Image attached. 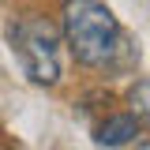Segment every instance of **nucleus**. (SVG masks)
<instances>
[{"label":"nucleus","instance_id":"nucleus-2","mask_svg":"<svg viewBox=\"0 0 150 150\" xmlns=\"http://www.w3.org/2000/svg\"><path fill=\"white\" fill-rule=\"evenodd\" d=\"M8 38H11V49H15L23 71L30 75L34 83L53 86L56 79H60V53H56L60 34H56V26L49 23V19H41V15H23V19L11 23Z\"/></svg>","mask_w":150,"mask_h":150},{"label":"nucleus","instance_id":"nucleus-4","mask_svg":"<svg viewBox=\"0 0 150 150\" xmlns=\"http://www.w3.org/2000/svg\"><path fill=\"white\" fill-rule=\"evenodd\" d=\"M139 150H150V143H146V146H139Z\"/></svg>","mask_w":150,"mask_h":150},{"label":"nucleus","instance_id":"nucleus-1","mask_svg":"<svg viewBox=\"0 0 150 150\" xmlns=\"http://www.w3.org/2000/svg\"><path fill=\"white\" fill-rule=\"evenodd\" d=\"M64 38L79 64L101 68L120 53V23L105 0H64Z\"/></svg>","mask_w":150,"mask_h":150},{"label":"nucleus","instance_id":"nucleus-3","mask_svg":"<svg viewBox=\"0 0 150 150\" xmlns=\"http://www.w3.org/2000/svg\"><path fill=\"white\" fill-rule=\"evenodd\" d=\"M139 135V120L135 116H128V112H120V116H109L101 128H98V143L101 146H124V143H131Z\"/></svg>","mask_w":150,"mask_h":150}]
</instances>
